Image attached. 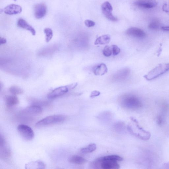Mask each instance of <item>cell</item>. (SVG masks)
<instances>
[{
  "mask_svg": "<svg viewBox=\"0 0 169 169\" xmlns=\"http://www.w3.org/2000/svg\"><path fill=\"white\" fill-rule=\"evenodd\" d=\"M120 102L125 108L132 109L141 108L142 104L139 99L135 95L125 94L120 98Z\"/></svg>",
  "mask_w": 169,
  "mask_h": 169,
  "instance_id": "cell-1",
  "label": "cell"
},
{
  "mask_svg": "<svg viewBox=\"0 0 169 169\" xmlns=\"http://www.w3.org/2000/svg\"><path fill=\"white\" fill-rule=\"evenodd\" d=\"M169 71V63L158 65L145 75L144 77L148 81H151Z\"/></svg>",
  "mask_w": 169,
  "mask_h": 169,
  "instance_id": "cell-2",
  "label": "cell"
},
{
  "mask_svg": "<svg viewBox=\"0 0 169 169\" xmlns=\"http://www.w3.org/2000/svg\"><path fill=\"white\" fill-rule=\"evenodd\" d=\"M66 120L64 116L62 115H57L48 116L37 123L35 126H44L52 124L61 123Z\"/></svg>",
  "mask_w": 169,
  "mask_h": 169,
  "instance_id": "cell-3",
  "label": "cell"
},
{
  "mask_svg": "<svg viewBox=\"0 0 169 169\" xmlns=\"http://www.w3.org/2000/svg\"><path fill=\"white\" fill-rule=\"evenodd\" d=\"M17 130L21 136L26 140H31L34 138V133L33 130L30 126L27 125H19L17 127Z\"/></svg>",
  "mask_w": 169,
  "mask_h": 169,
  "instance_id": "cell-4",
  "label": "cell"
},
{
  "mask_svg": "<svg viewBox=\"0 0 169 169\" xmlns=\"http://www.w3.org/2000/svg\"><path fill=\"white\" fill-rule=\"evenodd\" d=\"M0 146H1L0 156L1 158L5 161H9L11 158V152L7 146L6 142L1 135L0 139Z\"/></svg>",
  "mask_w": 169,
  "mask_h": 169,
  "instance_id": "cell-5",
  "label": "cell"
},
{
  "mask_svg": "<svg viewBox=\"0 0 169 169\" xmlns=\"http://www.w3.org/2000/svg\"><path fill=\"white\" fill-rule=\"evenodd\" d=\"M102 12L107 19L113 21L117 20V19L112 14L113 8L112 5L108 2L103 3L101 6Z\"/></svg>",
  "mask_w": 169,
  "mask_h": 169,
  "instance_id": "cell-6",
  "label": "cell"
},
{
  "mask_svg": "<svg viewBox=\"0 0 169 169\" xmlns=\"http://www.w3.org/2000/svg\"><path fill=\"white\" fill-rule=\"evenodd\" d=\"M70 89L69 86H63L58 87L50 93L47 96L49 99H54L66 94Z\"/></svg>",
  "mask_w": 169,
  "mask_h": 169,
  "instance_id": "cell-7",
  "label": "cell"
},
{
  "mask_svg": "<svg viewBox=\"0 0 169 169\" xmlns=\"http://www.w3.org/2000/svg\"><path fill=\"white\" fill-rule=\"evenodd\" d=\"M126 34L129 36L139 39H144L146 36V33L143 30L135 27L129 28L126 30Z\"/></svg>",
  "mask_w": 169,
  "mask_h": 169,
  "instance_id": "cell-8",
  "label": "cell"
},
{
  "mask_svg": "<svg viewBox=\"0 0 169 169\" xmlns=\"http://www.w3.org/2000/svg\"><path fill=\"white\" fill-rule=\"evenodd\" d=\"M47 11V7L45 4H37L34 7V14L35 18L38 19L43 18L46 14Z\"/></svg>",
  "mask_w": 169,
  "mask_h": 169,
  "instance_id": "cell-9",
  "label": "cell"
},
{
  "mask_svg": "<svg viewBox=\"0 0 169 169\" xmlns=\"http://www.w3.org/2000/svg\"><path fill=\"white\" fill-rule=\"evenodd\" d=\"M157 4L155 0H138L134 3L136 6L145 8H154Z\"/></svg>",
  "mask_w": 169,
  "mask_h": 169,
  "instance_id": "cell-10",
  "label": "cell"
},
{
  "mask_svg": "<svg viewBox=\"0 0 169 169\" xmlns=\"http://www.w3.org/2000/svg\"><path fill=\"white\" fill-rule=\"evenodd\" d=\"M4 12L7 15H13L22 12V8L19 5L14 4L8 5L4 9Z\"/></svg>",
  "mask_w": 169,
  "mask_h": 169,
  "instance_id": "cell-11",
  "label": "cell"
},
{
  "mask_svg": "<svg viewBox=\"0 0 169 169\" xmlns=\"http://www.w3.org/2000/svg\"><path fill=\"white\" fill-rule=\"evenodd\" d=\"M98 162L100 163V167L103 169H118L120 167L117 161L107 160Z\"/></svg>",
  "mask_w": 169,
  "mask_h": 169,
  "instance_id": "cell-12",
  "label": "cell"
},
{
  "mask_svg": "<svg viewBox=\"0 0 169 169\" xmlns=\"http://www.w3.org/2000/svg\"><path fill=\"white\" fill-rule=\"evenodd\" d=\"M130 71L128 68H124L118 71L115 74L113 78L115 81H120L124 80L129 75Z\"/></svg>",
  "mask_w": 169,
  "mask_h": 169,
  "instance_id": "cell-13",
  "label": "cell"
},
{
  "mask_svg": "<svg viewBox=\"0 0 169 169\" xmlns=\"http://www.w3.org/2000/svg\"><path fill=\"white\" fill-rule=\"evenodd\" d=\"M93 71L95 75L102 76L107 72L108 68L106 65L103 63L94 67Z\"/></svg>",
  "mask_w": 169,
  "mask_h": 169,
  "instance_id": "cell-14",
  "label": "cell"
},
{
  "mask_svg": "<svg viewBox=\"0 0 169 169\" xmlns=\"http://www.w3.org/2000/svg\"><path fill=\"white\" fill-rule=\"evenodd\" d=\"M17 25L19 27L30 31L33 35H35L36 31L34 29L23 19H20L18 20Z\"/></svg>",
  "mask_w": 169,
  "mask_h": 169,
  "instance_id": "cell-15",
  "label": "cell"
},
{
  "mask_svg": "<svg viewBox=\"0 0 169 169\" xmlns=\"http://www.w3.org/2000/svg\"><path fill=\"white\" fill-rule=\"evenodd\" d=\"M42 112L41 107L39 105H33L26 108L24 110V112L30 114H38Z\"/></svg>",
  "mask_w": 169,
  "mask_h": 169,
  "instance_id": "cell-16",
  "label": "cell"
},
{
  "mask_svg": "<svg viewBox=\"0 0 169 169\" xmlns=\"http://www.w3.org/2000/svg\"><path fill=\"white\" fill-rule=\"evenodd\" d=\"M111 37L110 35H104L98 37L95 41L94 45H104L109 43L110 41Z\"/></svg>",
  "mask_w": 169,
  "mask_h": 169,
  "instance_id": "cell-17",
  "label": "cell"
},
{
  "mask_svg": "<svg viewBox=\"0 0 169 169\" xmlns=\"http://www.w3.org/2000/svg\"><path fill=\"white\" fill-rule=\"evenodd\" d=\"M5 101L8 107H12L19 103V100L17 97L13 96H7L5 98Z\"/></svg>",
  "mask_w": 169,
  "mask_h": 169,
  "instance_id": "cell-18",
  "label": "cell"
},
{
  "mask_svg": "<svg viewBox=\"0 0 169 169\" xmlns=\"http://www.w3.org/2000/svg\"><path fill=\"white\" fill-rule=\"evenodd\" d=\"M123 160V158L119 156L112 155L98 158L96 159V161L100 162L104 161L110 160L117 162L121 161Z\"/></svg>",
  "mask_w": 169,
  "mask_h": 169,
  "instance_id": "cell-19",
  "label": "cell"
},
{
  "mask_svg": "<svg viewBox=\"0 0 169 169\" xmlns=\"http://www.w3.org/2000/svg\"><path fill=\"white\" fill-rule=\"evenodd\" d=\"M69 161L71 163L75 164L81 165L86 163L87 161L84 158L78 156H73L69 160Z\"/></svg>",
  "mask_w": 169,
  "mask_h": 169,
  "instance_id": "cell-20",
  "label": "cell"
},
{
  "mask_svg": "<svg viewBox=\"0 0 169 169\" xmlns=\"http://www.w3.org/2000/svg\"><path fill=\"white\" fill-rule=\"evenodd\" d=\"M96 145L95 144H91L87 147L83 148L81 150V152L83 154H87L94 152L96 150Z\"/></svg>",
  "mask_w": 169,
  "mask_h": 169,
  "instance_id": "cell-21",
  "label": "cell"
},
{
  "mask_svg": "<svg viewBox=\"0 0 169 169\" xmlns=\"http://www.w3.org/2000/svg\"><path fill=\"white\" fill-rule=\"evenodd\" d=\"M9 91L11 93L14 95L20 94L23 92V91L22 89L16 86L11 87L9 89Z\"/></svg>",
  "mask_w": 169,
  "mask_h": 169,
  "instance_id": "cell-22",
  "label": "cell"
},
{
  "mask_svg": "<svg viewBox=\"0 0 169 169\" xmlns=\"http://www.w3.org/2000/svg\"><path fill=\"white\" fill-rule=\"evenodd\" d=\"M44 31L46 34V41L47 42H48L52 38L53 31L51 29L47 28L44 29Z\"/></svg>",
  "mask_w": 169,
  "mask_h": 169,
  "instance_id": "cell-23",
  "label": "cell"
},
{
  "mask_svg": "<svg viewBox=\"0 0 169 169\" xmlns=\"http://www.w3.org/2000/svg\"><path fill=\"white\" fill-rule=\"evenodd\" d=\"M160 23L157 20H154L152 21L148 25V28L152 30H157L159 28Z\"/></svg>",
  "mask_w": 169,
  "mask_h": 169,
  "instance_id": "cell-24",
  "label": "cell"
},
{
  "mask_svg": "<svg viewBox=\"0 0 169 169\" xmlns=\"http://www.w3.org/2000/svg\"><path fill=\"white\" fill-rule=\"evenodd\" d=\"M103 54L105 57H110L112 54V49L108 46H105L103 51Z\"/></svg>",
  "mask_w": 169,
  "mask_h": 169,
  "instance_id": "cell-25",
  "label": "cell"
},
{
  "mask_svg": "<svg viewBox=\"0 0 169 169\" xmlns=\"http://www.w3.org/2000/svg\"><path fill=\"white\" fill-rule=\"evenodd\" d=\"M112 53L114 56H116L120 53V49L116 45H113L112 46Z\"/></svg>",
  "mask_w": 169,
  "mask_h": 169,
  "instance_id": "cell-26",
  "label": "cell"
},
{
  "mask_svg": "<svg viewBox=\"0 0 169 169\" xmlns=\"http://www.w3.org/2000/svg\"><path fill=\"white\" fill-rule=\"evenodd\" d=\"M84 24L88 27H92L94 26L95 25V23L93 21L87 20L84 21Z\"/></svg>",
  "mask_w": 169,
  "mask_h": 169,
  "instance_id": "cell-27",
  "label": "cell"
},
{
  "mask_svg": "<svg viewBox=\"0 0 169 169\" xmlns=\"http://www.w3.org/2000/svg\"><path fill=\"white\" fill-rule=\"evenodd\" d=\"M100 93L99 91H94L91 94L90 97L94 98L99 96Z\"/></svg>",
  "mask_w": 169,
  "mask_h": 169,
  "instance_id": "cell-28",
  "label": "cell"
},
{
  "mask_svg": "<svg viewBox=\"0 0 169 169\" xmlns=\"http://www.w3.org/2000/svg\"><path fill=\"white\" fill-rule=\"evenodd\" d=\"M163 122V120L161 116H158L157 118V123L159 125H161Z\"/></svg>",
  "mask_w": 169,
  "mask_h": 169,
  "instance_id": "cell-29",
  "label": "cell"
},
{
  "mask_svg": "<svg viewBox=\"0 0 169 169\" xmlns=\"http://www.w3.org/2000/svg\"><path fill=\"white\" fill-rule=\"evenodd\" d=\"M7 41L6 39L1 38L0 39V45H2L6 43Z\"/></svg>",
  "mask_w": 169,
  "mask_h": 169,
  "instance_id": "cell-30",
  "label": "cell"
},
{
  "mask_svg": "<svg viewBox=\"0 0 169 169\" xmlns=\"http://www.w3.org/2000/svg\"><path fill=\"white\" fill-rule=\"evenodd\" d=\"M162 29L165 31H169V26H163L162 28Z\"/></svg>",
  "mask_w": 169,
  "mask_h": 169,
  "instance_id": "cell-31",
  "label": "cell"
},
{
  "mask_svg": "<svg viewBox=\"0 0 169 169\" xmlns=\"http://www.w3.org/2000/svg\"><path fill=\"white\" fill-rule=\"evenodd\" d=\"M14 1H16V0H14Z\"/></svg>",
  "mask_w": 169,
  "mask_h": 169,
  "instance_id": "cell-32",
  "label": "cell"
}]
</instances>
